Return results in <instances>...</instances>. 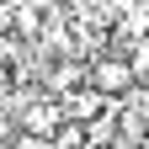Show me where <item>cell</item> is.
Segmentation results:
<instances>
[{"label": "cell", "instance_id": "6da1fadb", "mask_svg": "<svg viewBox=\"0 0 149 149\" xmlns=\"http://www.w3.org/2000/svg\"><path fill=\"white\" fill-rule=\"evenodd\" d=\"M139 74L128 59H101L96 69H91V91H101V96H128V85H133Z\"/></svg>", "mask_w": 149, "mask_h": 149}, {"label": "cell", "instance_id": "7a4b0ae2", "mask_svg": "<svg viewBox=\"0 0 149 149\" xmlns=\"http://www.w3.org/2000/svg\"><path fill=\"white\" fill-rule=\"evenodd\" d=\"M59 123H64V107L59 101H37V107L22 112V133H32V139H53Z\"/></svg>", "mask_w": 149, "mask_h": 149}, {"label": "cell", "instance_id": "3957f363", "mask_svg": "<svg viewBox=\"0 0 149 149\" xmlns=\"http://www.w3.org/2000/svg\"><path fill=\"white\" fill-rule=\"evenodd\" d=\"M22 149H53V144H48V139H32V133H27V139H22Z\"/></svg>", "mask_w": 149, "mask_h": 149}, {"label": "cell", "instance_id": "277c9868", "mask_svg": "<svg viewBox=\"0 0 149 149\" xmlns=\"http://www.w3.org/2000/svg\"><path fill=\"white\" fill-rule=\"evenodd\" d=\"M6 85H11V74H6V64H0V91H6Z\"/></svg>", "mask_w": 149, "mask_h": 149}, {"label": "cell", "instance_id": "5b68a950", "mask_svg": "<svg viewBox=\"0 0 149 149\" xmlns=\"http://www.w3.org/2000/svg\"><path fill=\"white\" fill-rule=\"evenodd\" d=\"M32 6H59V0H32Z\"/></svg>", "mask_w": 149, "mask_h": 149}, {"label": "cell", "instance_id": "8992f818", "mask_svg": "<svg viewBox=\"0 0 149 149\" xmlns=\"http://www.w3.org/2000/svg\"><path fill=\"white\" fill-rule=\"evenodd\" d=\"M0 6H11V0H0Z\"/></svg>", "mask_w": 149, "mask_h": 149}, {"label": "cell", "instance_id": "52a82bcc", "mask_svg": "<svg viewBox=\"0 0 149 149\" xmlns=\"http://www.w3.org/2000/svg\"><path fill=\"white\" fill-rule=\"evenodd\" d=\"M144 149H149V144H144Z\"/></svg>", "mask_w": 149, "mask_h": 149}]
</instances>
